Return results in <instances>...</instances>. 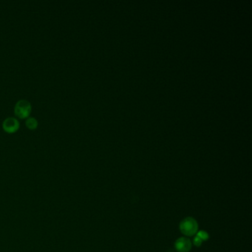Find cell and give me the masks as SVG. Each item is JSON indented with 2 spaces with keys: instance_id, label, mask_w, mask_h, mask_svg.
Listing matches in <instances>:
<instances>
[{
  "instance_id": "obj_3",
  "label": "cell",
  "mask_w": 252,
  "mask_h": 252,
  "mask_svg": "<svg viewBox=\"0 0 252 252\" xmlns=\"http://www.w3.org/2000/svg\"><path fill=\"white\" fill-rule=\"evenodd\" d=\"M2 127L5 132H8V133H13L19 128V122L15 118H7L3 121Z\"/></svg>"
},
{
  "instance_id": "obj_5",
  "label": "cell",
  "mask_w": 252,
  "mask_h": 252,
  "mask_svg": "<svg viewBox=\"0 0 252 252\" xmlns=\"http://www.w3.org/2000/svg\"><path fill=\"white\" fill-rule=\"evenodd\" d=\"M26 126H27V128H29L30 130H34L38 126V121L36 118L33 117H30L28 118L26 120Z\"/></svg>"
},
{
  "instance_id": "obj_1",
  "label": "cell",
  "mask_w": 252,
  "mask_h": 252,
  "mask_svg": "<svg viewBox=\"0 0 252 252\" xmlns=\"http://www.w3.org/2000/svg\"><path fill=\"white\" fill-rule=\"evenodd\" d=\"M197 223L195 219L187 217L180 223V229L181 232L187 236H192L197 230Z\"/></svg>"
},
{
  "instance_id": "obj_7",
  "label": "cell",
  "mask_w": 252,
  "mask_h": 252,
  "mask_svg": "<svg viewBox=\"0 0 252 252\" xmlns=\"http://www.w3.org/2000/svg\"><path fill=\"white\" fill-rule=\"evenodd\" d=\"M201 243H202V240H201L198 237H195V239H194V244H195L196 246H200L201 245Z\"/></svg>"
},
{
  "instance_id": "obj_6",
  "label": "cell",
  "mask_w": 252,
  "mask_h": 252,
  "mask_svg": "<svg viewBox=\"0 0 252 252\" xmlns=\"http://www.w3.org/2000/svg\"><path fill=\"white\" fill-rule=\"evenodd\" d=\"M197 237H198V238L203 241V240H206L207 239L209 238V234H207V232H206V231H198V233H197Z\"/></svg>"
},
{
  "instance_id": "obj_2",
  "label": "cell",
  "mask_w": 252,
  "mask_h": 252,
  "mask_svg": "<svg viewBox=\"0 0 252 252\" xmlns=\"http://www.w3.org/2000/svg\"><path fill=\"white\" fill-rule=\"evenodd\" d=\"M31 111V104L27 100H19L16 104L14 112L16 115L20 118H25Z\"/></svg>"
},
{
  "instance_id": "obj_4",
  "label": "cell",
  "mask_w": 252,
  "mask_h": 252,
  "mask_svg": "<svg viewBox=\"0 0 252 252\" xmlns=\"http://www.w3.org/2000/svg\"><path fill=\"white\" fill-rule=\"evenodd\" d=\"M192 248L191 241L187 238H179L175 242V249L178 252H188Z\"/></svg>"
}]
</instances>
